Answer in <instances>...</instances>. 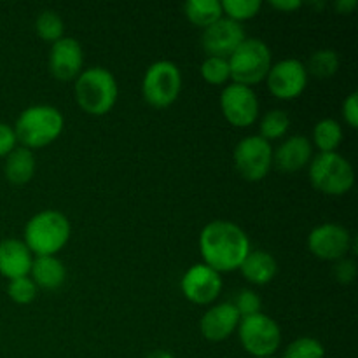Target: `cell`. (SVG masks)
<instances>
[{
  "label": "cell",
  "mask_w": 358,
  "mask_h": 358,
  "mask_svg": "<svg viewBox=\"0 0 358 358\" xmlns=\"http://www.w3.org/2000/svg\"><path fill=\"white\" fill-rule=\"evenodd\" d=\"M199 252L205 264L219 275L236 271L250 254V240L236 224L213 220L206 224L199 234Z\"/></svg>",
  "instance_id": "cell-1"
},
{
  "label": "cell",
  "mask_w": 358,
  "mask_h": 358,
  "mask_svg": "<svg viewBox=\"0 0 358 358\" xmlns=\"http://www.w3.org/2000/svg\"><path fill=\"white\" fill-rule=\"evenodd\" d=\"M63 126L65 119L58 108L51 105H34L20 114L14 124V135L27 149H41L62 135Z\"/></svg>",
  "instance_id": "cell-2"
},
{
  "label": "cell",
  "mask_w": 358,
  "mask_h": 358,
  "mask_svg": "<svg viewBox=\"0 0 358 358\" xmlns=\"http://www.w3.org/2000/svg\"><path fill=\"white\" fill-rule=\"evenodd\" d=\"M70 238V222L58 210H44L28 220L24 227V245L37 257L55 255Z\"/></svg>",
  "instance_id": "cell-3"
},
{
  "label": "cell",
  "mask_w": 358,
  "mask_h": 358,
  "mask_svg": "<svg viewBox=\"0 0 358 358\" xmlns=\"http://www.w3.org/2000/svg\"><path fill=\"white\" fill-rule=\"evenodd\" d=\"M117 80L103 66H93L79 73L76 83V100L84 112L105 115L117 101Z\"/></svg>",
  "instance_id": "cell-4"
},
{
  "label": "cell",
  "mask_w": 358,
  "mask_h": 358,
  "mask_svg": "<svg viewBox=\"0 0 358 358\" xmlns=\"http://www.w3.org/2000/svg\"><path fill=\"white\" fill-rule=\"evenodd\" d=\"M234 84L252 87L266 79L271 69V51L259 38H245L240 48L227 58Z\"/></svg>",
  "instance_id": "cell-5"
},
{
  "label": "cell",
  "mask_w": 358,
  "mask_h": 358,
  "mask_svg": "<svg viewBox=\"0 0 358 358\" xmlns=\"http://www.w3.org/2000/svg\"><path fill=\"white\" fill-rule=\"evenodd\" d=\"M310 180L324 194L343 196L353 187L355 171L341 154L320 152L310 164Z\"/></svg>",
  "instance_id": "cell-6"
},
{
  "label": "cell",
  "mask_w": 358,
  "mask_h": 358,
  "mask_svg": "<svg viewBox=\"0 0 358 358\" xmlns=\"http://www.w3.org/2000/svg\"><path fill=\"white\" fill-rule=\"evenodd\" d=\"M241 346L254 358L273 357L282 343V331L271 317L264 313L243 317L238 324Z\"/></svg>",
  "instance_id": "cell-7"
},
{
  "label": "cell",
  "mask_w": 358,
  "mask_h": 358,
  "mask_svg": "<svg viewBox=\"0 0 358 358\" xmlns=\"http://www.w3.org/2000/svg\"><path fill=\"white\" fill-rule=\"evenodd\" d=\"M182 90V76L173 62L161 59L147 69L142 80V94L156 108L170 107Z\"/></svg>",
  "instance_id": "cell-8"
},
{
  "label": "cell",
  "mask_w": 358,
  "mask_h": 358,
  "mask_svg": "<svg viewBox=\"0 0 358 358\" xmlns=\"http://www.w3.org/2000/svg\"><path fill=\"white\" fill-rule=\"evenodd\" d=\"M238 173L248 182H259L273 166V147L259 135L247 136L236 145L233 154Z\"/></svg>",
  "instance_id": "cell-9"
},
{
  "label": "cell",
  "mask_w": 358,
  "mask_h": 358,
  "mask_svg": "<svg viewBox=\"0 0 358 358\" xmlns=\"http://www.w3.org/2000/svg\"><path fill=\"white\" fill-rule=\"evenodd\" d=\"M224 117L236 128H248L259 119V100L252 87L229 84L220 94Z\"/></svg>",
  "instance_id": "cell-10"
},
{
  "label": "cell",
  "mask_w": 358,
  "mask_h": 358,
  "mask_svg": "<svg viewBox=\"0 0 358 358\" xmlns=\"http://www.w3.org/2000/svg\"><path fill=\"white\" fill-rule=\"evenodd\" d=\"M266 80L273 96L280 100H294L306 90L308 70L299 59L287 58L271 65Z\"/></svg>",
  "instance_id": "cell-11"
},
{
  "label": "cell",
  "mask_w": 358,
  "mask_h": 358,
  "mask_svg": "<svg viewBox=\"0 0 358 358\" xmlns=\"http://www.w3.org/2000/svg\"><path fill=\"white\" fill-rule=\"evenodd\" d=\"M353 238L348 229L339 224H322L308 236V248L313 255L324 261H339L352 250Z\"/></svg>",
  "instance_id": "cell-12"
},
{
  "label": "cell",
  "mask_w": 358,
  "mask_h": 358,
  "mask_svg": "<svg viewBox=\"0 0 358 358\" xmlns=\"http://www.w3.org/2000/svg\"><path fill=\"white\" fill-rule=\"evenodd\" d=\"M245 30L241 23H236L227 17H220L201 35V45L210 56L227 59L245 41Z\"/></svg>",
  "instance_id": "cell-13"
},
{
  "label": "cell",
  "mask_w": 358,
  "mask_h": 358,
  "mask_svg": "<svg viewBox=\"0 0 358 358\" xmlns=\"http://www.w3.org/2000/svg\"><path fill=\"white\" fill-rule=\"evenodd\" d=\"M182 294L194 304H210L222 290V278L206 264H196L182 276Z\"/></svg>",
  "instance_id": "cell-14"
},
{
  "label": "cell",
  "mask_w": 358,
  "mask_h": 358,
  "mask_svg": "<svg viewBox=\"0 0 358 358\" xmlns=\"http://www.w3.org/2000/svg\"><path fill=\"white\" fill-rule=\"evenodd\" d=\"M83 69V48L73 37H62L51 45L49 70L58 80H72Z\"/></svg>",
  "instance_id": "cell-15"
},
{
  "label": "cell",
  "mask_w": 358,
  "mask_h": 358,
  "mask_svg": "<svg viewBox=\"0 0 358 358\" xmlns=\"http://www.w3.org/2000/svg\"><path fill=\"white\" fill-rule=\"evenodd\" d=\"M241 317L233 303H220L210 308L201 318V334L212 343L226 341L238 329Z\"/></svg>",
  "instance_id": "cell-16"
},
{
  "label": "cell",
  "mask_w": 358,
  "mask_h": 358,
  "mask_svg": "<svg viewBox=\"0 0 358 358\" xmlns=\"http://www.w3.org/2000/svg\"><path fill=\"white\" fill-rule=\"evenodd\" d=\"M311 154H313V147L310 140L306 136L294 135L276 149V152L273 154V163L283 173H296L310 163Z\"/></svg>",
  "instance_id": "cell-17"
},
{
  "label": "cell",
  "mask_w": 358,
  "mask_h": 358,
  "mask_svg": "<svg viewBox=\"0 0 358 358\" xmlns=\"http://www.w3.org/2000/svg\"><path fill=\"white\" fill-rule=\"evenodd\" d=\"M31 262V252L28 250L24 241L14 238L0 241V275L9 280L28 276Z\"/></svg>",
  "instance_id": "cell-18"
},
{
  "label": "cell",
  "mask_w": 358,
  "mask_h": 358,
  "mask_svg": "<svg viewBox=\"0 0 358 358\" xmlns=\"http://www.w3.org/2000/svg\"><path fill=\"white\" fill-rule=\"evenodd\" d=\"M31 280L37 287L56 290L65 283L66 269L63 262L55 255H42L31 262Z\"/></svg>",
  "instance_id": "cell-19"
},
{
  "label": "cell",
  "mask_w": 358,
  "mask_h": 358,
  "mask_svg": "<svg viewBox=\"0 0 358 358\" xmlns=\"http://www.w3.org/2000/svg\"><path fill=\"white\" fill-rule=\"evenodd\" d=\"M240 271L254 285H266L276 276L278 264H276L275 257L269 252L250 250V254L241 262Z\"/></svg>",
  "instance_id": "cell-20"
},
{
  "label": "cell",
  "mask_w": 358,
  "mask_h": 358,
  "mask_svg": "<svg viewBox=\"0 0 358 358\" xmlns=\"http://www.w3.org/2000/svg\"><path fill=\"white\" fill-rule=\"evenodd\" d=\"M35 156L27 147H17L6 157V178L14 185H24L35 175Z\"/></svg>",
  "instance_id": "cell-21"
},
{
  "label": "cell",
  "mask_w": 358,
  "mask_h": 358,
  "mask_svg": "<svg viewBox=\"0 0 358 358\" xmlns=\"http://www.w3.org/2000/svg\"><path fill=\"white\" fill-rule=\"evenodd\" d=\"M184 13L192 24L201 28H208L224 14L217 0H189L184 3Z\"/></svg>",
  "instance_id": "cell-22"
},
{
  "label": "cell",
  "mask_w": 358,
  "mask_h": 358,
  "mask_svg": "<svg viewBox=\"0 0 358 358\" xmlns=\"http://www.w3.org/2000/svg\"><path fill=\"white\" fill-rule=\"evenodd\" d=\"M315 145L320 152H336L343 140V128L334 119H322L313 131Z\"/></svg>",
  "instance_id": "cell-23"
},
{
  "label": "cell",
  "mask_w": 358,
  "mask_h": 358,
  "mask_svg": "<svg viewBox=\"0 0 358 358\" xmlns=\"http://www.w3.org/2000/svg\"><path fill=\"white\" fill-rule=\"evenodd\" d=\"M290 126V117L283 110H269L262 115L261 119V138H264L266 142L271 143V140L283 138L289 131Z\"/></svg>",
  "instance_id": "cell-24"
},
{
  "label": "cell",
  "mask_w": 358,
  "mask_h": 358,
  "mask_svg": "<svg viewBox=\"0 0 358 358\" xmlns=\"http://www.w3.org/2000/svg\"><path fill=\"white\" fill-rule=\"evenodd\" d=\"M308 69L315 77H322V79L332 77L339 69L338 52L332 49H320V51L313 52L310 63H308Z\"/></svg>",
  "instance_id": "cell-25"
},
{
  "label": "cell",
  "mask_w": 358,
  "mask_h": 358,
  "mask_svg": "<svg viewBox=\"0 0 358 358\" xmlns=\"http://www.w3.org/2000/svg\"><path fill=\"white\" fill-rule=\"evenodd\" d=\"M35 31L38 34V37L45 42H52L63 37V31H65V23H63L62 17L58 16L52 10H44L41 16L35 21Z\"/></svg>",
  "instance_id": "cell-26"
},
{
  "label": "cell",
  "mask_w": 358,
  "mask_h": 358,
  "mask_svg": "<svg viewBox=\"0 0 358 358\" xmlns=\"http://www.w3.org/2000/svg\"><path fill=\"white\" fill-rule=\"evenodd\" d=\"M222 13L227 14V20L236 23L245 20H252L261 10V0H224L220 2Z\"/></svg>",
  "instance_id": "cell-27"
},
{
  "label": "cell",
  "mask_w": 358,
  "mask_h": 358,
  "mask_svg": "<svg viewBox=\"0 0 358 358\" xmlns=\"http://www.w3.org/2000/svg\"><path fill=\"white\" fill-rule=\"evenodd\" d=\"M201 77L212 86H220L226 84L231 79L229 73V63L224 58H215V56H208L205 62L201 63Z\"/></svg>",
  "instance_id": "cell-28"
},
{
  "label": "cell",
  "mask_w": 358,
  "mask_h": 358,
  "mask_svg": "<svg viewBox=\"0 0 358 358\" xmlns=\"http://www.w3.org/2000/svg\"><path fill=\"white\" fill-rule=\"evenodd\" d=\"M325 348L315 338H299L290 343L283 352V358H324Z\"/></svg>",
  "instance_id": "cell-29"
},
{
  "label": "cell",
  "mask_w": 358,
  "mask_h": 358,
  "mask_svg": "<svg viewBox=\"0 0 358 358\" xmlns=\"http://www.w3.org/2000/svg\"><path fill=\"white\" fill-rule=\"evenodd\" d=\"M7 294L16 304H30L37 297V285L28 276H21V278L9 280Z\"/></svg>",
  "instance_id": "cell-30"
},
{
  "label": "cell",
  "mask_w": 358,
  "mask_h": 358,
  "mask_svg": "<svg viewBox=\"0 0 358 358\" xmlns=\"http://www.w3.org/2000/svg\"><path fill=\"white\" fill-rule=\"evenodd\" d=\"M233 304L238 310V313H240V317L243 318V317H252V315L261 313L262 301L254 290H241Z\"/></svg>",
  "instance_id": "cell-31"
},
{
  "label": "cell",
  "mask_w": 358,
  "mask_h": 358,
  "mask_svg": "<svg viewBox=\"0 0 358 358\" xmlns=\"http://www.w3.org/2000/svg\"><path fill=\"white\" fill-rule=\"evenodd\" d=\"M355 276H357L355 261L343 257V259H339L338 262H336L334 278L338 280L339 283H345V285H348V283H352L353 280H355Z\"/></svg>",
  "instance_id": "cell-32"
},
{
  "label": "cell",
  "mask_w": 358,
  "mask_h": 358,
  "mask_svg": "<svg viewBox=\"0 0 358 358\" xmlns=\"http://www.w3.org/2000/svg\"><path fill=\"white\" fill-rule=\"evenodd\" d=\"M16 135L10 126L0 122V157H7V154L16 149Z\"/></svg>",
  "instance_id": "cell-33"
},
{
  "label": "cell",
  "mask_w": 358,
  "mask_h": 358,
  "mask_svg": "<svg viewBox=\"0 0 358 358\" xmlns=\"http://www.w3.org/2000/svg\"><path fill=\"white\" fill-rule=\"evenodd\" d=\"M343 115L350 128L355 129L358 126V93H352L343 103Z\"/></svg>",
  "instance_id": "cell-34"
},
{
  "label": "cell",
  "mask_w": 358,
  "mask_h": 358,
  "mask_svg": "<svg viewBox=\"0 0 358 358\" xmlns=\"http://www.w3.org/2000/svg\"><path fill=\"white\" fill-rule=\"evenodd\" d=\"M269 6H271L273 9L285 10V13H292V10L299 9V7L303 6V2H299V0H271V2H269Z\"/></svg>",
  "instance_id": "cell-35"
},
{
  "label": "cell",
  "mask_w": 358,
  "mask_h": 358,
  "mask_svg": "<svg viewBox=\"0 0 358 358\" xmlns=\"http://www.w3.org/2000/svg\"><path fill=\"white\" fill-rule=\"evenodd\" d=\"M357 6H358L357 0H338V2H336V9H338L341 14L352 13Z\"/></svg>",
  "instance_id": "cell-36"
},
{
  "label": "cell",
  "mask_w": 358,
  "mask_h": 358,
  "mask_svg": "<svg viewBox=\"0 0 358 358\" xmlns=\"http://www.w3.org/2000/svg\"><path fill=\"white\" fill-rule=\"evenodd\" d=\"M145 358H173V355L166 350H156V352H150Z\"/></svg>",
  "instance_id": "cell-37"
},
{
  "label": "cell",
  "mask_w": 358,
  "mask_h": 358,
  "mask_svg": "<svg viewBox=\"0 0 358 358\" xmlns=\"http://www.w3.org/2000/svg\"><path fill=\"white\" fill-rule=\"evenodd\" d=\"M264 358H275V357H264Z\"/></svg>",
  "instance_id": "cell-38"
}]
</instances>
